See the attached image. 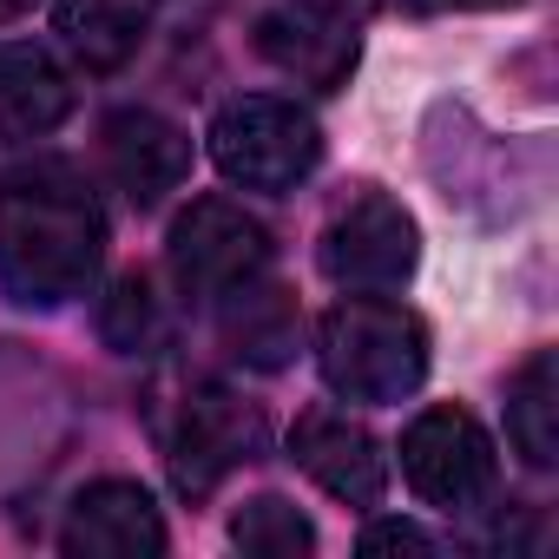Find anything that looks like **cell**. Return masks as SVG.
I'll return each instance as SVG.
<instances>
[{"label": "cell", "mask_w": 559, "mask_h": 559, "mask_svg": "<svg viewBox=\"0 0 559 559\" xmlns=\"http://www.w3.org/2000/svg\"><path fill=\"white\" fill-rule=\"evenodd\" d=\"M106 263V211L67 165H27L0 178V290L27 310L86 297Z\"/></svg>", "instance_id": "obj_1"}, {"label": "cell", "mask_w": 559, "mask_h": 559, "mask_svg": "<svg viewBox=\"0 0 559 559\" xmlns=\"http://www.w3.org/2000/svg\"><path fill=\"white\" fill-rule=\"evenodd\" d=\"M317 369L343 402H408L428 382V323L408 304L349 290L317 323Z\"/></svg>", "instance_id": "obj_2"}, {"label": "cell", "mask_w": 559, "mask_h": 559, "mask_svg": "<svg viewBox=\"0 0 559 559\" xmlns=\"http://www.w3.org/2000/svg\"><path fill=\"white\" fill-rule=\"evenodd\" d=\"M211 165L243 191H297L323 165V126L297 99L243 93L211 119Z\"/></svg>", "instance_id": "obj_3"}, {"label": "cell", "mask_w": 559, "mask_h": 559, "mask_svg": "<svg viewBox=\"0 0 559 559\" xmlns=\"http://www.w3.org/2000/svg\"><path fill=\"white\" fill-rule=\"evenodd\" d=\"M317 263L336 290H369V297H389L402 290L415 263H421V230L415 217L389 198V191H356L330 224H323V243H317Z\"/></svg>", "instance_id": "obj_4"}, {"label": "cell", "mask_w": 559, "mask_h": 559, "mask_svg": "<svg viewBox=\"0 0 559 559\" xmlns=\"http://www.w3.org/2000/svg\"><path fill=\"white\" fill-rule=\"evenodd\" d=\"M402 480L441 507V513H467L493 493L500 480V454H493V435L467 415V408H421L402 435Z\"/></svg>", "instance_id": "obj_5"}, {"label": "cell", "mask_w": 559, "mask_h": 559, "mask_svg": "<svg viewBox=\"0 0 559 559\" xmlns=\"http://www.w3.org/2000/svg\"><path fill=\"white\" fill-rule=\"evenodd\" d=\"M165 257L185 297H230L270 270V230L230 198H198L191 211H178Z\"/></svg>", "instance_id": "obj_6"}, {"label": "cell", "mask_w": 559, "mask_h": 559, "mask_svg": "<svg viewBox=\"0 0 559 559\" xmlns=\"http://www.w3.org/2000/svg\"><path fill=\"white\" fill-rule=\"evenodd\" d=\"M257 454H263V415L250 402H237L230 389H211V382H198V389L178 395V415L165 428V461H171L178 493L198 500L224 474L250 467Z\"/></svg>", "instance_id": "obj_7"}, {"label": "cell", "mask_w": 559, "mask_h": 559, "mask_svg": "<svg viewBox=\"0 0 559 559\" xmlns=\"http://www.w3.org/2000/svg\"><path fill=\"white\" fill-rule=\"evenodd\" d=\"M290 461H297L330 500H343V507H382V493H389V454H382V441H376L362 421L336 415V408L297 415V428H290Z\"/></svg>", "instance_id": "obj_8"}, {"label": "cell", "mask_w": 559, "mask_h": 559, "mask_svg": "<svg viewBox=\"0 0 559 559\" xmlns=\"http://www.w3.org/2000/svg\"><path fill=\"white\" fill-rule=\"evenodd\" d=\"M60 552L73 559H139V552H165V520L158 500L139 480H93L73 493L67 526H60Z\"/></svg>", "instance_id": "obj_9"}, {"label": "cell", "mask_w": 559, "mask_h": 559, "mask_svg": "<svg viewBox=\"0 0 559 559\" xmlns=\"http://www.w3.org/2000/svg\"><path fill=\"white\" fill-rule=\"evenodd\" d=\"M99 145H106L112 185H119L139 211H152V204H158L165 191H178L185 171H191V139H185L165 112H152V106H119V112L99 126Z\"/></svg>", "instance_id": "obj_10"}, {"label": "cell", "mask_w": 559, "mask_h": 559, "mask_svg": "<svg viewBox=\"0 0 559 559\" xmlns=\"http://www.w3.org/2000/svg\"><path fill=\"white\" fill-rule=\"evenodd\" d=\"M257 47L284 73H297L304 86H323V93L343 86L349 67H356V34L343 21H330L323 8H310V0H290V8L263 14L257 21Z\"/></svg>", "instance_id": "obj_11"}, {"label": "cell", "mask_w": 559, "mask_h": 559, "mask_svg": "<svg viewBox=\"0 0 559 559\" xmlns=\"http://www.w3.org/2000/svg\"><path fill=\"white\" fill-rule=\"evenodd\" d=\"M73 112V80L47 47H0V132L14 139H47Z\"/></svg>", "instance_id": "obj_12"}, {"label": "cell", "mask_w": 559, "mask_h": 559, "mask_svg": "<svg viewBox=\"0 0 559 559\" xmlns=\"http://www.w3.org/2000/svg\"><path fill=\"white\" fill-rule=\"evenodd\" d=\"M53 34L86 73H119L152 34V0H60Z\"/></svg>", "instance_id": "obj_13"}, {"label": "cell", "mask_w": 559, "mask_h": 559, "mask_svg": "<svg viewBox=\"0 0 559 559\" xmlns=\"http://www.w3.org/2000/svg\"><path fill=\"white\" fill-rule=\"evenodd\" d=\"M224 343L230 356H243L250 369H284L297 356V336H304V317H297V297L263 284V276H250L243 290L224 297Z\"/></svg>", "instance_id": "obj_14"}, {"label": "cell", "mask_w": 559, "mask_h": 559, "mask_svg": "<svg viewBox=\"0 0 559 559\" xmlns=\"http://www.w3.org/2000/svg\"><path fill=\"white\" fill-rule=\"evenodd\" d=\"M507 441L526 454V467L559 461V356L552 349H533L507 382Z\"/></svg>", "instance_id": "obj_15"}, {"label": "cell", "mask_w": 559, "mask_h": 559, "mask_svg": "<svg viewBox=\"0 0 559 559\" xmlns=\"http://www.w3.org/2000/svg\"><path fill=\"white\" fill-rule=\"evenodd\" d=\"M230 539H237L243 552H257V559H304V552L317 546V526H310V513H297L284 493H257V500H243V507L230 513Z\"/></svg>", "instance_id": "obj_16"}, {"label": "cell", "mask_w": 559, "mask_h": 559, "mask_svg": "<svg viewBox=\"0 0 559 559\" xmlns=\"http://www.w3.org/2000/svg\"><path fill=\"white\" fill-rule=\"evenodd\" d=\"M99 336H106V349H119V356H139V349L158 336V297H152V284H145L139 270L119 276L112 297L99 304Z\"/></svg>", "instance_id": "obj_17"}, {"label": "cell", "mask_w": 559, "mask_h": 559, "mask_svg": "<svg viewBox=\"0 0 559 559\" xmlns=\"http://www.w3.org/2000/svg\"><path fill=\"white\" fill-rule=\"evenodd\" d=\"M362 552H435V533H421L415 520H376L362 533Z\"/></svg>", "instance_id": "obj_18"}, {"label": "cell", "mask_w": 559, "mask_h": 559, "mask_svg": "<svg viewBox=\"0 0 559 559\" xmlns=\"http://www.w3.org/2000/svg\"><path fill=\"white\" fill-rule=\"evenodd\" d=\"M310 8H323L330 21H343V27H356V21H369L382 0H310Z\"/></svg>", "instance_id": "obj_19"}, {"label": "cell", "mask_w": 559, "mask_h": 559, "mask_svg": "<svg viewBox=\"0 0 559 559\" xmlns=\"http://www.w3.org/2000/svg\"><path fill=\"white\" fill-rule=\"evenodd\" d=\"M27 8H34V0H0V21H21Z\"/></svg>", "instance_id": "obj_20"}, {"label": "cell", "mask_w": 559, "mask_h": 559, "mask_svg": "<svg viewBox=\"0 0 559 559\" xmlns=\"http://www.w3.org/2000/svg\"><path fill=\"white\" fill-rule=\"evenodd\" d=\"M448 8H513V0H448Z\"/></svg>", "instance_id": "obj_21"}]
</instances>
